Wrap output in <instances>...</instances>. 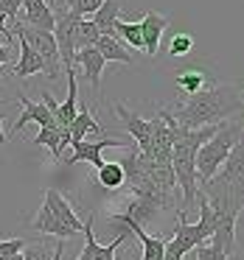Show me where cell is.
I'll return each instance as SVG.
<instances>
[{
  "label": "cell",
  "instance_id": "6da1fadb",
  "mask_svg": "<svg viewBox=\"0 0 244 260\" xmlns=\"http://www.w3.org/2000/svg\"><path fill=\"white\" fill-rule=\"evenodd\" d=\"M171 118L182 129H202L213 123H227L230 118H244V79L241 81H216L199 90L197 95L182 98L177 109H169Z\"/></svg>",
  "mask_w": 244,
  "mask_h": 260
},
{
  "label": "cell",
  "instance_id": "7a4b0ae2",
  "mask_svg": "<svg viewBox=\"0 0 244 260\" xmlns=\"http://www.w3.org/2000/svg\"><path fill=\"white\" fill-rule=\"evenodd\" d=\"M244 137V120H227L219 126L213 137L208 143H202L194 159V168H197V187H202L208 179H213L219 174V168L225 165V159L230 157V151L236 148V143Z\"/></svg>",
  "mask_w": 244,
  "mask_h": 260
},
{
  "label": "cell",
  "instance_id": "3957f363",
  "mask_svg": "<svg viewBox=\"0 0 244 260\" xmlns=\"http://www.w3.org/2000/svg\"><path fill=\"white\" fill-rule=\"evenodd\" d=\"M14 37L29 42V48L34 53H40V59L45 62V73L51 81H57L62 76V59H59V48H57V40H53V31H42V28H31V25H23V23H14L12 28Z\"/></svg>",
  "mask_w": 244,
  "mask_h": 260
},
{
  "label": "cell",
  "instance_id": "277c9868",
  "mask_svg": "<svg viewBox=\"0 0 244 260\" xmlns=\"http://www.w3.org/2000/svg\"><path fill=\"white\" fill-rule=\"evenodd\" d=\"M82 235H85V249L79 252V257H76V260H115V252H118L126 241H129L132 232L126 230L124 224H118V238H113L107 246H101V243L96 241V232H93V213H90L85 218Z\"/></svg>",
  "mask_w": 244,
  "mask_h": 260
},
{
  "label": "cell",
  "instance_id": "5b68a950",
  "mask_svg": "<svg viewBox=\"0 0 244 260\" xmlns=\"http://www.w3.org/2000/svg\"><path fill=\"white\" fill-rule=\"evenodd\" d=\"M113 112L118 115L121 120H124V129L126 135L135 140V148L141 154H149V148H152V120L141 118L138 112H132L129 107H124V104H115Z\"/></svg>",
  "mask_w": 244,
  "mask_h": 260
},
{
  "label": "cell",
  "instance_id": "8992f818",
  "mask_svg": "<svg viewBox=\"0 0 244 260\" xmlns=\"http://www.w3.org/2000/svg\"><path fill=\"white\" fill-rule=\"evenodd\" d=\"M70 148L73 151L65 157V162L68 165H76V162H90V165H104V159H101V151L104 148H126V143L121 140V137H104V140H93V143H87V140H82V143H70Z\"/></svg>",
  "mask_w": 244,
  "mask_h": 260
},
{
  "label": "cell",
  "instance_id": "52a82bcc",
  "mask_svg": "<svg viewBox=\"0 0 244 260\" xmlns=\"http://www.w3.org/2000/svg\"><path fill=\"white\" fill-rule=\"evenodd\" d=\"M110 224H124L126 230L132 232V235L141 241V246H143V257L141 260H163V249H166V241L163 238H154V235H149L146 232V226H141L135 218H129L126 213H115V215H110Z\"/></svg>",
  "mask_w": 244,
  "mask_h": 260
},
{
  "label": "cell",
  "instance_id": "ba28073f",
  "mask_svg": "<svg viewBox=\"0 0 244 260\" xmlns=\"http://www.w3.org/2000/svg\"><path fill=\"white\" fill-rule=\"evenodd\" d=\"M104 59L101 53L96 51V48H82V51L73 53V68L82 70V76L87 79V84H90L93 90V98L98 101V95H101V73H104Z\"/></svg>",
  "mask_w": 244,
  "mask_h": 260
},
{
  "label": "cell",
  "instance_id": "9c48e42d",
  "mask_svg": "<svg viewBox=\"0 0 244 260\" xmlns=\"http://www.w3.org/2000/svg\"><path fill=\"white\" fill-rule=\"evenodd\" d=\"M17 101L23 104V112H20V118L12 123V135H17V132L25 129L29 123H37L40 129H48V126H59L57 118L51 115V109H48L42 101H31V98H25L23 92L17 95Z\"/></svg>",
  "mask_w": 244,
  "mask_h": 260
},
{
  "label": "cell",
  "instance_id": "30bf717a",
  "mask_svg": "<svg viewBox=\"0 0 244 260\" xmlns=\"http://www.w3.org/2000/svg\"><path fill=\"white\" fill-rule=\"evenodd\" d=\"M138 25H141V37H143V51H146L149 56H157L163 34H166V28H169V17L154 12V9H149Z\"/></svg>",
  "mask_w": 244,
  "mask_h": 260
},
{
  "label": "cell",
  "instance_id": "8fae6325",
  "mask_svg": "<svg viewBox=\"0 0 244 260\" xmlns=\"http://www.w3.org/2000/svg\"><path fill=\"white\" fill-rule=\"evenodd\" d=\"M14 23L31 25V28H42V31H53V9L48 6V0H23L20 17Z\"/></svg>",
  "mask_w": 244,
  "mask_h": 260
},
{
  "label": "cell",
  "instance_id": "7c38bea8",
  "mask_svg": "<svg viewBox=\"0 0 244 260\" xmlns=\"http://www.w3.org/2000/svg\"><path fill=\"white\" fill-rule=\"evenodd\" d=\"M216 76H208V70L202 68H182L174 73V84L180 87V92H185V98L197 95L199 90H205V87L216 84Z\"/></svg>",
  "mask_w": 244,
  "mask_h": 260
},
{
  "label": "cell",
  "instance_id": "4fadbf2b",
  "mask_svg": "<svg viewBox=\"0 0 244 260\" xmlns=\"http://www.w3.org/2000/svg\"><path fill=\"white\" fill-rule=\"evenodd\" d=\"M121 9H124L121 6V0H104L101 6H98L87 20L96 25L101 37H113L115 40V23L121 20Z\"/></svg>",
  "mask_w": 244,
  "mask_h": 260
},
{
  "label": "cell",
  "instance_id": "5bb4252c",
  "mask_svg": "<svg viewBox=\"0 0 244 260\" xmlns=\"http://www.w3.org/2000/svg\"><path fill=\"white\" fill-rule=\"evenodd\" d=\"M65 76H68V98L57 107L53 118H57V123L62 129H70V123L76 118V104H79V79H76L73 70H65Z\"/></svg>",
  "mask_w": 244,
  "mask_h": 260
},
{
  "label": "cell",
  "instance_id": "9a60e30c",
  "mask_svg": "<svg viewBox=\"0 0 244 260\" xmlns=\"http://www.w3.org/2000/svg\"><path fill=\"white\" fill-rule=\"evenodd\" d=\"M34 143L37 146H45L53 159H62V151L70 146V132L62 129V126H48V129H40Z\"/></svg>",
  "mask_w": 244,
  "mask_h": 260
},
{
  "label": "cell",
  "instance_id": "2e32d148",
  "mask_svg": "<svg viewBox=\"0 0 244 260\" xmlns=\"http://www.w3.org/2000/svg\"><path fill=\"white\" fill-rule=\"evenodd\" d=\"M70 143H82V140H87V135H93V132H101V123H98V118H93L90 115V107L87 104H82L79 109H76V118H73V123H70Z\"/></svg>",
  "mask_w": 244,
  "mask_h": 260
},
{
  "label": "cell",
  "instance_id": "e0dca14e",
  "mask_svg": "<svg viewBox=\"0 0 244 260\" xmlns=\"http://www.w3.org/2000/svg\"><path fill=\"white\" fill-rule=\"evenodd\" d=\"M34 73H45V62L40 59V53L31 51L29 42L20 40V59H17V64H14V76H17V79H29V76H34Z\"/></svg>",
  "mask_w": 244,
  "mask_h": 260
},
{
  "label": "cell",
  "instance_id": "ac0fdd59",
  "mask_svg": "<svg viewBox=\"0 0 244 260\" xmlns=\"http://www.w3.org/2000/svg\"><path fill=\"white\" fill-rule=\"evenodd\" d=\"M93 48L101 53L104 62H121V64H132V62H135L132 53H129V48H124L118 40H113V37H98Z\"/></svg>",
  "mask_w": 244,
  "mask_h": 260
},
{
  "label": "cell",
  "instance_id": "d6986e66",
  "mask_svg": "<svg viewBox=\"0 0 244 260\" xmlns=\"http://www.w3.org/2000/svg\"><path fill=\"white\" fill-rule=\"evenodd\" d=\"M93 179L98 182V187L104 190H121L124 187V168L118 162H104L93 171Z\"/></svg>",
  "mask_w": 244,
  "mask_h": 260
},
{
  "label": "cell",
  "instance_id": "ffe728a7",
  "mask_svg": "<svg viewBox=\"0 0 244 260\" xmlns=\"http://www.w3.org/2000/svg\"><path fill=\"white\" fill-rule=\"evenodd\" d=\"M115 40L124 48H132V51H143V37H141V25L138 23H126V20H118L115 23Z\"/></svg>",
  "mask_w": 244,
  "mask_h": 260
},
{
  "label": "cell",
  "instance_id": "44dd1931",
  "mask_svg": "<svg viewBox=\"0 0 244 260\" xmlns=\"http://www.w3.org/2000/svg\"><path fill=\"white\" fill-rule=\"evenodd\" d=\"M98 37L101 34H98L96 25H93L87 17H82L79 23H76V28H73V48L76 51H82V48H93Z\"/></svg>",
  "mask_w": 244,
  "mask_h": 260
},
{
  "label": "cell",
  "instance_id": "7402d4cb",
  "mask_svg": "<svg viewBox=\"0 0 244 260\" xmlns=\"http://www.w3.org/2000/svg\"><path fill=\"white\" fill-rule=\"evenodd\" d=\"M191 254H194V260H230L225 246L216 238H208L205 243H199L197 249H191Z\"/></svg>",
  "mask_w": 244,
  "mask_h": 260
},
{
  "label": "cell",
  "instance_id": "603a6c76",
  "mask_svg": "<svg viewBox=\"0 0 244 260\" xmlns=\"http://www.w3.org/2000/svg\"><path fill=\"white\" fill-rule=\"evenodd\" d=\"M57 246V243H53ZM53 246L48 241H34V243H25L23 249V260H51L53 257Z\"/></svg>",
  "mask_w": 244,
  "mask_h": 260
},
{
  "label": "cell",
  "instance_id": "cb8c5ba5",
  "mask_svg": "<svg viewBox=\"0 0 244 260\" xmlns=\"http://www.w3.org/2000/svg\"><path fill=\"white\" fill-rule=\"evenodd\" d=\"M191 48H194V37L191 34H174V37H171V42H169V53H171V56H177V59L188 56Z\"/></svg>",
  "mask_w": 244,
  "mask_h": 260
},
{
  "label": "cell",
  "instance_id": "d4e9b609",
  "mask_svg": "<svg viewBox=\"0 0 244 260\" xmlns=\"http://www.w3.org/2000/svg\"><path fill=\"white\" fill-rule=\"evenodd\" d=\"M101 3L104 0H68V9H65V12L76 14V17H90Z\"/></svg>",
  "mask_w": 244,
  "mask_h": 260
},
{
  "label": "cell",
  "instance_id": "484cf974",
  "mask_svg": "<svg viewBox=\"0 0 244 260\" xmlns=\"http://www.w3.org/2000/svg\"><path fill=\"white\" fill-rule=\"evenodd\" d=\"M6 23H9L6 17H0V68H3V64H9V62H12V56H14L12 48H9V40H12L14 34L6 28Z\"/></svg>",
  "mask_w": 244,
  "mask_h": 260
},
{
  "label": "cell",
  "instance_id": "4316f807",
  "mask_svg": "<svg viewBox=\"0 0 244 260\" xmlns=\"http://www.w3.org/2000/svg\"><path fill=\"white\" fill-rule=\"evenodd\" d=\"M25 238H9V241H0V260L12 257V254H20L25 249Z\"/></svg>",
  "mask_w": 244,
  "mask_h": 260
},
{
  "label": "cell",
  "instance_id": "83f0119b",
  "mask_svg": "<svg viewBox=\"0 0 244 260\" xmlns=\"http://www.w3.org/2000/svg\"><path fill=\"white\" fill-rule=\"evenodd\" d=\"M20 9H23V0H0V17H6L9 23L20 17Z\"/></svg>",
  "mask_w": 244,
  "mask_h": 260
},
{
  "label": "cell",
  "instance_id": "f1b7e54d",
  "mask_svg": "<svg viewBox=\"0 0 244 260\" xmlns=\"http://www.w3.org/2000/svg\"><path fill=\"white\" fill-rule=\"evenodd\" d=\"M65 254V241H57V246H53V257L51 260H62Z\"/></svg>",
  "mask_w": 244,
  "mask_h": 260
},
{
  "label": "cell",
  "instance_id": "f546056e",
  "mask_svg": "<svg viewBox=\"0 0 244 260\" xmlns=\"http://www.w3.org/2000/svg\"><path fill=\"white\" fill-rule=\"evenodd\" d=\"M3 120H6V112H0V143H6V132H3Z\"/></svg>",
  "mask_w": 244,
  "mask_h": 260
},
{
  "label": "cell",
  "instance_id": "4dcf8cb0",
  "mask_svg": "<svg viewBox=\"0 0 244 260\" xmlns=\"http://www.w3.org/2000/svg\"><path fill=\"white\" fill-rule=\"evenodd\" d=\"M6 260H23V252H20V254H12V257H6Z\"/></svg>",
  "mask_w": 244,
  "mask_h": 260
},
{
  "label": "cell",
  "instance_id": "1f68e13d",
  "mask_svg": "<svg viewBox=\"0 0 244 260\" xmlns=\"http://www.w3.org/2000/svg\"><path fill=\"white\" fill-rule=\"evenodd\" d=\"M48 6H51V9H53V6H57V0H48Z\"/></svg>",
  "mask_w": 244,
  "mask_h": 260
}]
</instances>
